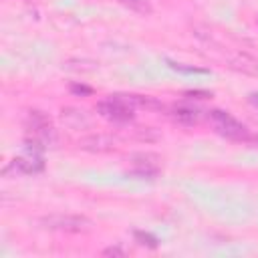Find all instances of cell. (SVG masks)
Returning <instances> with one entry per match:
<instances>
[{
    "mask_svg": "<svg viewBox=\"0 0 258 258\" xmlns=\"http://www.w3.org/2000/svg\"><path fill=\"white\" fill-rule=\"evenodd\" d=\"M38 222L46 230H58L69 234H85L93 230V222L87 216H77V214H52L40 218Z\"/></svg>",
    "mask_w": 258,
    "mask_h": 258,
    "instance_id": "cell-1",
    "label": "cell"
},
{
    "mask_svg": "<svg viewBox=\"0 0 258 258\" xmlns=\"http://www.w3.org/2000/svg\"><path fill=\"white\" fill-rule=\"evenodd\" d=\"M210 119H212L216 131L222 137L232 139V141H248L250 139V133H248L246 125H242L240 121H236L228 111L214 109V111H210Z\"/></svg>",
    "mask_w": 258,
    "mask_h": 258,
    "instance_id": "cell-2",
    "label": "cell"
},
{
    "mask_svg": "<svg viewBox=\"0 0 258 258\" xmlns=\"http://www.w3.org/2000/svg\"><path fill=\"white\" fill-rule=\"evenodd\" d=\"M97 113L113 123H127L131 121L135 115H133V107L125 101V97L119 93V95H111L109 99H103L97 103Z\"/></svg>",
    "mask_w": 258,
    "mask_h": 258,
    "instance_id": "cell-3",
    "label": "cell"
},
{
    "mask_svg": "<svg viewBox=\"0 0 258 258\" xmlns=\"http://www.w3.org/2000/svg\"><path fill=\"white\" fill-rule=\"evenodd\" d=\"M44 169V161H42V155L40 153H34V151H28L26 155H20V157H14L4 169L2 173L4 175H10V173H40Z\"/></svg>",
    "mask_w": 258,
    "mask_h": 258,
    "instance_id": "cell-4",
    "label": "cell"
},
{
    "mask_svg": "<svg viewBox=\"0 0 258 258\" xmlns=\"http://www.w3.org/2000/svg\"><path fill=\"white\" fill-rule=\"evenodd\" d=\"M117 147V139L107 133H91L87 137L79 139V149L91 151V153H107Z\"/></svg>",
    "mask_w": 258,
    "mask_h": 258,
    "instance_id": "cell-5",
    "label": "cell"
},
{
    "mask_svg": "<svg viewBox=\"0 0 258 258\" xmlns=\"http://www.w3.org/2000/svg\"><path fill=\"white\" fill-rule=\"evenodd\" d=\"M131 163L137 171H145V173L155 177L159 173V167H161V157L157 153H151V151H137L131 155Z\"/></svg>",
    "mask_w": 258,
    "mask_h": 258,
    "instance_id": "cell-6",
    "label": "cell"
},
{
    "mask_svg": "<svg viewBox=\"0 0 258 258\" xmlns=\"http://www.w3.org/2000/svg\"><path fill=\"white\" fill-rule=\"evenodd\" d=\"M171 119L181 123V125H198L202 121V111L196 109V107H189V105H175L171 107Z\"/></svg>",
    "mask_w": 258,
    "mask_h": 258,
    "instance_id": "cell-7",
    "label": "cell"
},
{
    "mask_svg": "<svg viewBox=\"0 0 258 258\" xmlns=\"http://www.w3.org/2000/svg\"><path fill=\"white\" fill-rule=\"evenodd\" d=\"M60 119L71 129H85V127H89L87 113L83 109H77V107H62L60 109Z\"/></svg>",
    "mask_w": 258,
    "mask_h": 258,
    "instance_id": "cell-8",
    "label": "cell"
},
{
    "mask_svg": "<svg viewBox=\"0 0 258 258\" xmlns=\"http://www.w3.org/2000/svg\"><path fill=\"white\" fill-rule=\"evenodd\" d=\"M230 64H232L236 71H242V73H246V75H254V77H258V60H256L254 56L246 54V52H238V54H234V56L230 58Z\"/></svg>",
    "mask_w": 258,
    "mask_h": 258,
    "instance_id": "cell-9",
    "label": "cell"
},
{
    "mask_svg": "<svg viewBox=\"0 0 258 258\" xmlns=\"http://www.w3.org/2000/svg\"><path fill=\"white\" fill-rule=\"evenodd\" d=\"M46 125H52V123H50V117H48L46 113L36 111V109H32V111L26 113L24 127H26L28 133H30V131H36V129H42V127H46Z\"/></svg>",
    "mask_w": 258,
    "mask_h": 258,
    "instance_id": "cell-10",
    "label": "cell"
},
{
    "mask_svg": "<svg viewBox=\"0 0 258 258\" xmlns=\"http://www.w3.org/2000/svg\"><path fill=\"white\" fill-rule=\"evenodd\" d=\"M125 8H129L131 12L135 14H141V16H149L153 12V6L149 0H119Z\"/></svg>",
    "mask_w": 258,
    "mask_h": 258,
    "instance_id": "cell-11",
    "label": "cell"
},
{
    "mask_svg": "<svg viewBox=\"0 0 258 258\" xmlns=\"http://www.w3.org/2000/svg\"><path fill=\"white\" fill-rule=\"evenodd\" d=\"M133 137L137 141H145V143H153V141H159L161 139V131L155 129V127H137Z\"/></svg>",
    "mask_w": 258,
    "mask_h": 258,
    "instance_id": "cell-12",
    "label": "cell"
},
{
    "mask_svg": "<svg viewBox=\"0 0 258 258\" xmlns=\"http://www.w3.org/2000/svg\"><path fill=\"white\" fill-rule=\"evenodd\" d=\"M133 238H135V242H137L139 246H145V248H157V244H159V240H157L153 234L143 232V230L133 232Z\"/></svg>",
    "mask_w": 258,
    "mask_h": 258,
    "instance_id": "cell-13",
    "label": "cell"
},
{
    "mask_svg": "<svg viewBox=\"0 0 258 258\" xmlns=\"http://www.w3.org/2000/svg\"><path fill=\"white\" fill-rule=\"evenodd\" d=\"M64 67L71 69V71H95V69H97V62H95V60H79V58H71V60H67Z\"/></svg>",
    "mask_w": 258,
    "mask_h": 258,
    "instance_id": "cell-14",
    "label": "cell"
},
{
    "mask_svg": "<svg viewBox=\"0 0 258 258\" xmlns=\"http://www.w3.org/2000/svg\"><path fill=\"white\" fill-rule=\"evenodd\" d=\"M171 69L179 71V73H208V69H198V67H187V64H181V62H173V60H167Z\"/></svg>",
    "mask_w": 258,
    "mask_h": 258,
    "instance_id": "cell-15",
    "label": "cell"
},
{
    "mask_svg": "<svg viewBox=\"0 0 258 258\" xmlns=\"http://www.w3.org/2000/svg\"><path fill=\"white\" fill-rule=\"evenodd\" d=\"M71 93L73 95H79V97H89L93 93V89L89 85H81V83H73L71 85Z\"/></svg>",
    "mask_w": 258,
    "mask_h": 258,
    "instance_id": "cell-16",
    "label": "cell"
},
{
    "mask_svg": "<svg viewBox=\"0 0 258 258\" xmlns=\"http://www.w3.org/2000/svg\"><path fill=\"white\" fill-rule=\"evenodd\" d=\"M103 256H125V250L119 246H109L103 250Z\"/></svg>",
    "mask_w": 258,
    "mask_h": 258,
    "instance_id": "cell-17",
    "label": "cell"
},
{
    "mask_svg": "<svg viewBox=\"0 0 258 258\" xmlns=\"http://www.w3.org/2000/svg\"><path fill=\"white\" fill-rule=\"evenodd\" d=\"M185 97H189V99H208V97H212V93H208V91H187Z\"/></svg>",
    "mask_w": 258,
    "mask_h": 258,
    "instance_id": "cell-18",
    "label": "cell"
},
{
    "mask_svg": "<svg viewBox=\"0 0 258 258\" xmlns=\"http://www.w3.org/2000/svg\"><path fill=\"white\" fill-rule=\"evenodd\" d=\"M248 99H250V103H252L254 107H258V93H250V97H248Z\"/></svg>",
    "mask_w": 258,
    "mask_h": 258,
    "instance_id": "cell-19",
    "label": "cell"
}]
</instances>
